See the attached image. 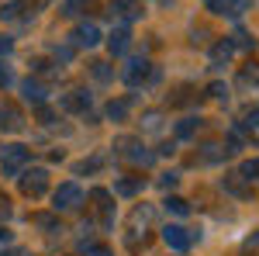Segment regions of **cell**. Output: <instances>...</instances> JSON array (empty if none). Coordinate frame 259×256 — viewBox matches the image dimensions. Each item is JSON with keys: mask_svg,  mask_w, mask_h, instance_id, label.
Wrapping results in <instances>:
<instances>
[{"mask_svg": "<svg viewBox=\"0 0 259 256\" xmlns=\"http://www.w3.org/2000/svg\"><path fill=\"white\" fill-rule=\"evenodd\" d=\"M114 149H118L128 163H135V166H152V163H156V153H149V149L142 145V138L121 135V138H114Z\"/></svg>", "mask_w": 259, "mask_h": 256, "instance_id": "cell-1", "label": "cell"}, {"mask_svg": "<svg viewBox=\"0 0 259 256\" xmlns=\"http://www.w3.org/2000/svg\"><path fill=\"white\" fill-rule=\"evenodd\" d=\"M28 159H31V153L24 145H4L0 149V170H4V177H18L21 170L28 166Z\"/></svg>", "mask_w": 259, "mask_h": 256, "instance_id": "cell-2", "label": "cell"}, {"mask_svg": "<svg viewBox=\"0 0 259 256\" xmlns=\"http://www.w3.org/2000/svg\"><path fill=\"white\" fill-rule=\"evenodd\" d=\"M152 80H159V69H156L152 62H145V59H135L124 69V83H128V87H145V83H152Z\"/></svg>", "mask_w": 259, "mask_h": 256, "instance_id": "cell-3", "label": "cell"}, {"mask_svg": "<svg viewBox=\"0 0 259 256\" xmlns=\"http://www.w3.org/2000/svg\"><path fill=\"white\" fill-rule=\"evenodd\" d=\"M80 201H83L80 184H59V191L52 194V208H56V211H69V208H76Z\"/></svg>", "mask_w": 259, "mask_h": 256, "instance_id": "cell-4", "label": "cell"}, {"mask_svg": "<svg viewBox=\"0 0 259 256\" xmlns=\"http://www.w3.org/2000/svg\"><path fill=\"white\" fill-rule=\"evenodd\" d=\"M18 184H21V194L41 197V194H45V187H49V173H45V170H28V173H21V177H18Z\"/></svg>", "mask_w": 259, "mask_h": 256, "instance_id": "cell-5", "label": "cell"}, {"mask_svg": "<svg viewBox=\"0 0 259 256\" xmlns=\"http://www.w3.org/2000/svg\"><path fill=\"white\" fill-rule=\"evenodd\" d=\"M162 239H166V246H169V249L187 253V249H190V242H194V232H190V229H183V225H166V229H162Z\"/></svg>", "mask_w": 259, "mask_h": 256, "instance_id": "cell-6", "label": "cell"}, {"mask_svg": "<svg viewBox=\"0 0 259 256\" xmlns=\"http://www.w3.org/2000/svg\"><path fill=\"white\" fill-rule=\"evenodd\" d=\"M0 128H4V132H21V128H24V115L18 111V104L0 100Z\"/></svg>", "mask_w": 259, "mask_h": 256, "instance_id": "cell-7", "label": "cell"}, {"mask_svg": "<svg viewBox=\"0 0 259 256\" xmlns=\"http://www.w3.org/2000/svg\"><path fill=\"white\" fill-rule=\"evenodd\" d=\"M97 42H100V28L94 21H83L80 28L73 31V45H76V49H94Z\"/></svg>", "mask_w": 259, "mask_h": 256, "instance_id": "cell-8", "label": "cell"}, {"mask_svg": "<svg viewBox=\"0 0 259 256\" xmlns=\"http://www.w3.org/2000/svg\"><path fill=\"white\" fill-rule=\"evenodd\" d=\"M207 7L221 18H239V14L249 11V0H207Z\"/></svg>", "mask_w": 259, "mask_h": 256, "instance_id": "cell-9", "label": "cell"}, {"mask_svg": "<svg viewBox=\"0 0 259 256\" xmlns=\"http://www.w3.org/2000/svg\"><path fill=\"white\" fill-rule=\"evenodd\" d=\"M21 94H24V100H28V104H35V107H45V100H49L45 83H41V80H31V77L21 83Z\"/></svg>", "mask_w": 259, "mask_h": 256, "instance_id": "cell-10", "label": "cell"}, {"mask_svg": "<svg viewBox=\"0 0 259 256\" xmlns=\"http://www.w3.org/2000/svg\"><path fill=\"white\" fill-rule=\"evenodd\" d=\"M107 49H111V56H124V52L132 49V31H128V24H121V28H114V31H111Z\"/></svg>", "mask_w": 259, "mask_h": 256, "instance_id": "cell-11", "label": "cell"}, {"mask_svg": "<svg viewBox=\"0 0 259 256\" xmlns=\"http://www.w3.org/2000/svg\"><path fill=\"white\" fill-rule=\"evenodd\" d=\"M62 111H73V115H83L87 107H90V94L87 90H69V94H62Z\"/></svg>", "mask_w": 259, "mask_h": 256, "instance_id": "cell-12", "label": "cell"}, {"mask_svg": "<svg viewBox=\"0 0 259 256\" xmlns=\"http://www.w3.org/2000/svg\"><path fill=\"white\" fill-rule=\"evenodd\" d=\"M107 14H111V18H142V14H145V11H142V0H118V4H111V7H107Z\"/></svg>", "mask_w": 259, "mask_h": 256, "instance_id": "cell-13", "label": "cell"}, {"mask_svg": "<svg viewBox=\"0 0 259 256\" xmlns=\"http://www.w3.org/2000/svg\"><path fill=\"white\" fill-rule=\"evenodd\" d=\"M90 11H97V0H66V4H62V14H66V18L90 14Z\"/></svg>", "mask_w": 259, "mask_h": 256, "instance_id": "cell-14", "label": "cell"}, {"mask_svg": "<svg viewBox=\"0 0 259 256\" xmlns=\"http://www.w3.org/2000/svg\"><path fill=\"white\" fill-rule=\"evenodd\" d=\"M142 184H145L142 177H132V180H118V184H114V191H118V194H124V197H132V194H139V191H142Z\"/></svg>", "mask_w": 259, "mask_h": 256, "instance_id": "cell-15", "label": "cell"}, {"mask_svg": "<svg viewBox=\"0 0 259 256\" xmlns=\"http://www.w3.org/2000/svg\"><path fill=\"white\" fill-rule=\"evenodd\" d=\"M197 132H200V118H183L177 125V135L180 138H190V135H197Z\"/></svg>", "mask_w": 259, "mask_h": 256, "instance_id": "cell-16", "label": "cell"}, {"mask_svg": "<svg viewBox=\"0 0 259 256\" xmlns=\"http://www.w3.org/2000/svg\"><path fill=\"white\" fill-rule=\"evenodd\" d=\"M21 0H7L4 7H0V21H14V18H21Z\"/></svg>", "mask_w": 259, "mask_h": 256, "instance_id": "cell-17", "label": "cell"}, {"mask_svg": "<svg viewBox=\"0 0 259 256\" xmlns=\"http://www.w3.org/2000/svg\"><path fill=\"white\" fill-rule=\"evenodd\" d=\"M124 115H128V100H111L107 104V118L111 121H121Z\"/></svg>", "mask_w": 259, "mask_h": 256, "instance_id": "cell-18", "label": "cell"}, {"mask_svg": "<svg viewBox=\"0 0 259 256\" xmlns=\"http://www.w3.org/2000/svg\"><path fill=\"white\" fill-rule=\"evenodd\" d=\"M90 197H94V201H100V211H104V222H111V194L97 187V191H94Z\"/></svg>", "mask_w": 259, "mask_h": 256, "instance_id": "cell-19", "label": "cell"}, {"mask_svg": "<svg viewBox=\"0 0 259 256\" xmlns=\"http://www.w3.org/2000/svg\"><path fill=\"white\" fill-rule=\"evenodd\" d=\"M239 177L242 180H259V159H245L242 170H239Z\"/></svg>", "mask_w": 259, "mask_h": 256, "instance_id": "cell-20", "label": "cell"}, {"mask_svg": "<svg viewBox=\"0 0 259 256\" xmlns=\"http://www.w3.org/2000/svg\"><path fill=\"white\" fill-rule=\"evenodd\" d=\"M166 211H173V215H187V211H190V204H187V201H183V197H166Z\"/></svg>", "mask_w": 259, "mask_h": 256, "instance_id": "cell-21", "label": "cell"}, {"mask_svg": "<svg viewBox=\"0 0 259 256\" xmlns=\"http://www.w3.org/2000/svg\"><path fill=\"white\" fill-rule=\"evenodd\" d=\"M239 80H242V83H256V87H259V62H245Z\"/></svg>", "mask_w": 259, "mask_h": 256, "instance_id": "cell-22", "label": "cell"}, {"mask_svg": "<svg viewBox=\"0 0 259 256\" xmlns=\"http://www.w3.org/2000/svg\"><path fill=\"white\" fill-rule=\"evenodd\" d=\"M90 73H94V77H97V80H111V77H114V69H111V66H107V62H90Z\"/></svg>", "mask_w": 259, "mask_h": 256, "instance_id": "cell-23", "label": "cell"}, {"mask_svg": "<svg viewBox=\"0 0 259 256\" xmlns=\"http://www.w3.org/2000/svg\"><path fill=\"white\" fill-rule=\"evenodd\" d=\"M232 49H235V45H232V42H218V45H214V49H211V59H228V56H232Z\"/></svg>", "mask_w": 259, "mask_h": 256, "instance_id": "cell-24", "label": "cell"}, {"mask_svg": "<svg viewBox=\"0 0 259 256\" xmlns=\"http://www.w3.org/2000/svg\"><path fill=\"white\" fill-rule=\"evenodd\" d=\"M31 69H35V73H45V77H56V73H59V66H52L49 59H35Z\"/></svg>", "mask_w": 259, "mask_h": 256, "instance_id": "cell-25", "label": "cell"}, {"mask_svg": "<svg viewBox=\"0 0 259 256\" xmlns=\"http://www.w3.org/2000/svg\"><path fill=\"white\" fill-rule=\"evenodd\" d=\"M225 187H228L232 194H245V187H242V177H239V173H228V180H225Z\"/></svg>", "mask_w": 259, "mask_h": 256, "instance_id": "cell-26", "label": "cell"}, {"mask_svg": "<svg viewBox=\"0 0 259 256\" xmlns=\"http://www.w3.org/2000/svg\"><path fill=\"white\" fill-rule=\"evenodd\" d=\"M232 45H242V49H256V39H249L245 31H235V42Z\"/></svg>", "mask_w": 259, "mask_h": 256, "instance_id": "cell-27", "label": "cell"}, {"mask_svg": "<svg viewBox=\"0 0 259 256\" xmlns=\"http://www.w3.org/2000/svg\"><path fill=\"white\" fill-rule=\"evenodd\" d=\"M190 94H194L190 87H180V90H177V97H169V104H173V107H177V104H187V100H190Z\"/></svg>", "mask_w": 259, "mask_h": 256, "instance_id": "cell-28", "label": "cell"}, {"mask_svg": "<svg viewBox=\"0 0 259 256\" xmlns=\"http://www.w3.org/2000/svg\"><path fill=\"white\" fill-rule=\"evenodd\" d=\"M11 49H14V39L11 35H0V56H7Z\"/></svg>", "mask_w": 259, "mask_h": 256, "instance_id": "cell-29", "label": "cell"}, {"mask_svg": "<svg viewBox=\"0 0 259 256\" xmlns=\"http://www.w3.org/2000/svg\"><path fill=\"white\" fill-rule=\"evenodd\" d=\"M38 118H41V125H56V115L49 107H38Z\"/></svg>", "mask_w": 259, "mask_h": 256, "instance_id": "cell-30", "label": "cell"}, {"mask_svg": "<svg viewBox=\"0 0 259 256\" xmlns=\"http://www.w3.org/2000/svg\"><path fill=\"white\" fill-rule=\"evenodd\" d=\"M87 256H114V253H111L107 246H90V249H87Z\"/></svg>", "mask_w": 259, "mask_h": 256, "instance_id": "cell-31", "label": "cell"}, {"mask_svg": "<svg viewBox=\"0 0 259 256\" xmlns=\"http://www.w3.org/2000/svg\"><path fill=\"white\" fill-rule=\"evenodd\" d=\"M145 128H149V132H156V128H159V115H156V111H152V115H145Z\"/></svg>", "mask_w": 259, "mask_h": 256, "instance_id": "cell-32", "label": "cell"}, {"mask_svg": "<svg viewBox=\"0 0 259 256\" xmlns=\"http://www.w3.org/2000/svg\"><path fill=\"white\" fill-rule=\"evenodd\" d=\"M100 166V159H90V163H80V166H76V173H90V170H97Z\"/></svg>", "mask_w": 259, "mask_h": 256, "instance_id": "cell-33", "label": "cell"}, {"mask_svg": "<svg viewBox=\"0 0 259 256\" xmlns=\"http://www.w3.org/2000/svg\"><path fill=\"white\" fill-rule=\"evenodd\" d=\"M7 215H11V201L0 194V218H7Z\"/></svg>", "mask_w": 259, "mask_h": 256, "instance_id": "cell-34", "label": "cell"}, {"mask_svg": "<svg viewBox=\"0 0 259 256\" xmlns=\"http://www.w3.org/2000/svg\"><path fill=\"white\" fill-rule=\"evenodd\" d=\"M177 180H180V177H177V173H166V177H162V180H159V184H162V187H177Z\"/></svg>", "mask_w": 259, "mask_h": 256, "instance_id": "cell-35", "label": "cell"}, {"mask_svg": "<svg viewBox=\"0 0 259 256\" xmlns=\"http://www.w3.org/2000/svg\"><path fill=\"white\" fill-rule=\"evenodd\" d=\"M0 256H31V253H28V249H18V246H14V249H4Z\"/></svg>", "mask_w": 259, "mask_h": 256, "instance_id": "cell-36", "label": "cell"}, {"mask_svg": "<svg viewBox=\"0 0 259 256\" xmlns=\"http://www.w3.org/2000/svg\"><path fill=\"white\" fill-rule=\"evenodd\" d=\"M252 125L259 128V107H252V111H249V128H252Z\"/></svg>", "mask_w": 259, "mask_h": 256, "instance_id": "cell-37", "label": "cell"}, {"mask_svg": "<svg viewBox=\"0 0 259 256\" xmlns=\"http://www.w3.org/2000/svg\"><path fill=\"white\" fill-rule=\"evenodd\" d=\"M245 246H249V249H259V232H256V236H249V239H245Z\"/></svg>", "mask_w": 259, "mask_h": 256, "instance_id": "cell-38", "label": "cell"}, {"mask_svg": "<svg viewBox=\"0 0 259 256\" xmlns=\"http://www.w3.org/2000/svg\"><path fill=\"white\" fill-rule=\"evenodd\" d=\"M0 242H11V232H7L4 225H0Z\"/></svg>", "mask_w": 259, "mask_h": 256, "instance_id": "cell-39", "label": "cell"}, {"mask_svg": "<svg viewBox=\"0 0 259 256\" xmlns=\"http://www.w3.org/2000/svg\"><path fill=\"white\" fill-rule=\"evenodd\" d=\"M7 80H11V77H7V69H4V66H0V87H4V83H7Z\"/></svg>", "mask_w": 259, "mask_h": 256, "instance_id": "cell-40", "label": "cell"}]
</instances>
